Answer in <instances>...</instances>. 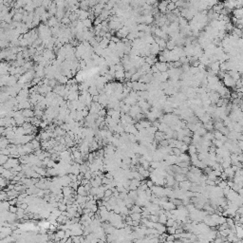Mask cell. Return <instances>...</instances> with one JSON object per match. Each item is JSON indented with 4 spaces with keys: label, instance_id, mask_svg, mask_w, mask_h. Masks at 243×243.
I'll use <instances>...</instances> for the list:
<instances>
[{
    "label": "cell",
    "instance_id": "cell-1",
    "mask_svg": "<svg viewBox=\"0 0 243 243\" xmlns=\"http://www.w3.org/2000/svg\"><path fill=\"white\" fill-rule=\"evenodd\" d=\"M129 217L131 218L133 221H141V219H142V215L140 213H131L129 215Z\"/></svg>",
    "mask_w": 243,
    "mask_h": 243
},
{
    "label": "cell",
    "instance_id": "cell-2",
    "mask_svg": "<svg viewBox=\"0 0 243 243\" xmlns=\"http://www.w3.org/2000/svg\"><path fill=\"white\" fill-rule=\"evenodd\" d=\"M167 217L165 216V214H161L159 215V223L162 224V225H165L166 221H167Z\"/></svg>",
    "mask_w": 243,
    "mask_h": 243
},
{
    "label": "cell",
    "instance_id": "cell-3",
    "mask_svg": "<svg viewBox=\"0 0 243 243\" xmlns=\"http://www.w3.org/2000/svg\"><path fill=\"white\" fill-rule=\"evenodd\" d=\"M77 194L79 195V196H82V197H86L87 196V191L85 190V188H84V186H80V187H78L77 188Z\"/></svg>",
    "mask_w": 243,
    "mask_h": 243
},
{
    "label": "cell",
    "instance_id": "cell-4",
    "mask_svg": "<svg viewBox=\"0 0 243 243\" xmlns=\"http://www.w3.org/2000/svg\"><path fill=\"white\" fill-rule=\"evenodd\" d=\"M188 152H189V155L191 156V155H194V154H197V147L194 145V144H190L189 146H188Z\"/></svg>",
    "mask_w": 243,
    "mask_h": 243
},
{
    "label": "cell",
    "instance_id": "cell-5",
    "mask_svg": "<svg viewBox=\"0 0 243 243\" xmlns=\"http://www.w3.org/2000/svg\"><path fill=\"white\" fill-rule=\"evenodd\" d=\"M114 77H116L117 79H119V80L122 81V80H123V78H124V71H123V70H122V71H116V72H115Z\"/></svg>",
    "mask_w": 243,
    "mask_h": 243
},
{
    "label": "cell",
    "instance_id": "cell-6",
    "mask_svg": "<svg viewBox=\"0 0 243 243\" xmlns=\"http://www.w3.org/2000/svg\"><path fill=\"white\" fill-rule=\"evenodd\" d=\"M130 211L132 212V213H142V207H140V206H138V205H133L132 208L130 209Z\"/></svg>",
    "mask_w": 243,
    "mask_h": 243
},
{
    "label": "cell",
    "instance_id": "cell-7",
    "mask_svg": "<svg viewBox=\"0 0 243 243\" xmlns=\"http://www.w3.org/2000/svg\"><path fill=\"white\" fill-rule=\"evenodd\" d=\"M166 232H167V235H175L176 228H174V227H167L166 228Z\"/></svg>",
    "mask_w": 243,
    "mask_h": 243
},
{
    "label": "cell",
    "instance_id": "cell-8",
    "mask_svg": "<svg viewBox=\"0 0 243 243\" xmlns=\"http://www.w3.org/2000/svg\"><path fill=\"white\" fill-rule=\"evenodd\" d=\"M58 209L59 211L62 213V212H66V210L67 209V206H66L65 203H60L59 206H58Z\"/></svg>",
    "mask_w": 243,
    "mask_h": 243
},
{
    "label": "cell",
    "instance_id": "cell-9",
    "mask_svg": "<svg viewBox=\"0 0 243 243\" xmlns=\"http://www.w3.org/2000/svg\"><path fill=\"white\" fill-rule=\"evenodd\" d=\"M175 221H176V220H174L173 219H167V221H166L165 225L167 226V227H172V226L174 225Z\"/></svg>",
    "mask_w": 243,
    "mask_h": 243
},
{
    "label": "cell",
    "instance_id": "cell-10",
    "mask_svg": "<svg viewBox=\"0 0 243 243\" xmlns=\"http://www.w3.org/2000/svg\"><path fill=\"white\" fill-rule=\"evenodd\" d=\"M226 223L228 224V226L229 227H232L235 225V221L232 218H228V219H226Z\"/></svg>",
    "mask_w": 243,
    "mask_h": 243
},
{
    "label": "cell",
    "instance_id": "cell-11",
    "mask_svg": "<svg viewBox=\"0 0 243 243\" xmlns=\"http://www.w3.org/2000/svg\"><path fill=\"white\" fill-rule=\"evenodd\" d=\"M158 60H159V62H160V63H166L165 58H164L163 56H162V55H159V58H158Z\"/></svg>",
    "mask_w": 243,
    "mask_h": 243
},
{
    "label": "cell",
    "instance_id": "cell-12",
    "mask_svg": "<svg viewBox=\"0 0 243 243\" xmlns=\"http://www.w3.org/2000/svg\"><path fill=\"white\" fill-rule=\"evenodd\" d=\"M146 185H147V187L148 188H151L154 186V183H153L152 180H146Z\"/></svg>",
    "mask_w": 243,
    "mask_h": 243
},
{
    "label": "cell",
    "instance_id": "cell-13",
    "mask_svg": "<svg viewBox=\"0 0 243 243\" xmlns=\"http://www.w3.org/2000/svg\"><path fill=\"white\" fill-rule=\"evenodd\" d=\"M10 211H11V213H16V212H17V208L11 205V208H10Z\"/></svg>",
    "mask_w": 243,
    "mask_h": 243
},
{
    "label": "cell",
    "instance_id": "cell-14",
    "mask_svg": "<svg viewBox=\"0 0 243 243\" xmlns=\"http://www.w3.org/2000/svg\"><path fill=\"white\" fill-rule=\"evenodd\" d=\"M72 243H73V242H72Z\"/></svg>",
    "mask_w": 243,
    "mask_h": 243
}]
</instances>
